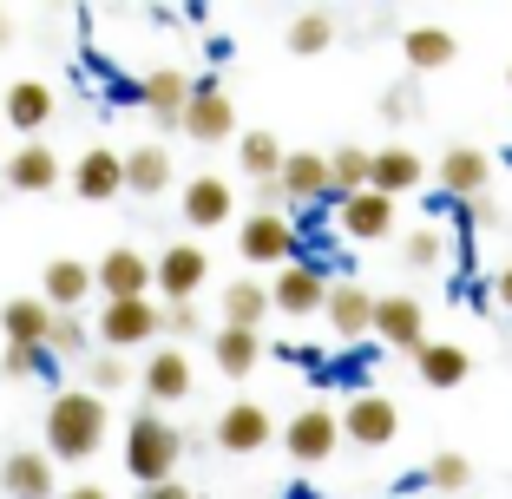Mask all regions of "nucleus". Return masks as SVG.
<instances>
[{
  "instance_id": "1",
  "label": "nucleus",
  "mask_w": 512,
  "mask_h": 499,
  "mask_svg": "<svg viewBox=\"0 0 512 499\" xmlns=\"http://www.w3.org/2000/svg\"><path fill=\"white\" fill-rule=\"evenodd\" d=\"M106 427H112V414H106L99 394L92 388H66V394H53V408H46V447L40 454L79 467V460H92L99 447H106Z\"/></svg>"
},
{
  "instance_id": "2",
  "label": "nucleus",
  "mask_w": 512,
  "mask_h": 499,
  "mask_svg": "<svg viewBox=\"0 0 512 499\" xmlns=\"http://www.w3.org/2000/svg\"><path fill=\"white\" fill-rule=\"evenodd\" d=\"M184 447H191V440H184V427H171L165 414L138 408L132 427H125V473H132L138 486H165L171 473H178Z\"/></svg>"
},
{
  "instance_id": "3",
  "label": "nucleus",
  "mask_w": 512,
  "mask_h": 499,
  "mask_svg": "<svg viewBox=\"0 0 512 499\" xmlns=\"http://www.w3.org/2000/svg\"><path fill=\"white\" fill-rule=\"evenodd\" d=\"M178 125L197 138V145H224V138L237 132V106L224 99V86H217V79H197L191 99H184V119Z\"/></svg>"
},
{
  "instance_id": "4",
  "label": "nucleus",
  "mask_w": 512,
  "mask_h": 499,
  "mask_svg": "<svg viewBox=\"0 0 512 499\" xmlns=\"http://www.w3.org/2000/svg\"><path fill=\"white\" fill-rule=\"evenodd\" d=\"M335 427H342V440H355V447H388V440L401 434V408H394L388 394H355V401L335 414Z\"/></svg>"
},
{
  "instance_id": "5",
  "label": "nucleus",
  "mask_w": 512,
  "mask_h": 499,
  "mask_svg": "<svg viewBox=\"0 0 512 499\" xmlns=\"http://www.w3.org/2000/svg\"><path fill=\"white\" fill-rule=\"evenodd\" d=\"M237 250H243V263H296V224H289L283 211L276 217H263V211H250V224H237Z\"/></svg>"
},
{
  "instance_id": "6",
  "label": "nucleus",
  "mask_w": 512,
  "mask_h": 499,
  "mask_svg": "<svg viewBox=\"0 0 512 499\" xmlns=\"http://www.w3.org/2000/svg\"><path fill=\"white\" fill-rule=\"evenodd\" d=\"M92 289H99L106 303H138V296L151 289V263H145V250H132V243L106 250V257H99V270H92Z\"/></svg>"
},
{
  "instance_id": "7",
  "label": "nucleus",
  "mask_w": 512,
  "mask_h": 499,
  "mask_svg": "<svg viewBox=\"0 0 512 499\" xmlns=\"http://www.w3.org/2000/svg\"><path fill=\"white\" fill-rule=\"evenodd\" d=\"M204 276H211V257H204L197 243H171L165 257L151 263V283L165 289V303H197Z\"/></svg>"
},
{
  "instance_id": "8",
  "label": "nucleus",
  "mask_w": 512,
  "mask_h": 499,
  "mask_svg": "<svg viewBox=\"0 0 512 499\" xmlns=\"http://www.w3.org/2000/svg\"><path fill=\"white\" fill-rule=\"evenodd\" d=\"M263 296H270V309H283V316L302 322V316H316L322 296H329V270H322V263H289Z\"/></svg>"
},
{
  "instance_id": "9",
  "label": "nucleus",
  "mask_w": 512,
  "mask_h": 499,
  "mask_svg": "<svg viewBox=\"0 0 512 499\" xmlns=\"http://www.w3.org/2000/svg\"><path fill=\"white\" fill-rule=\"evenodd\" d=\"M283 447H289V460H296V467H322V460L342 447V427H335L329 408H302L296 421L283 427Z\"/></svg>"
},
{
  "instance_id": "10",
  "label": "nucleus",
  "mask_w": 512,
  "mask_h": 499,
  "mask_svg": "<svg viewBox=\"0 0 512 499\" xmlns=\"http://www.w3.org/2000/svg\"><path fill=\"white\" fill-rule=\"evenodd\" d=\"M151 335H158V303H151V296L99 309V342H106V355H125V348L151 342Z\"/></svg>"
},
{
  "instance_id": "11",
  "label": "nucleus",
  "mask_w": 512,
  "mask_h": 499,
  "mask_svg": "<svg viewBox=\"0 0 512 499\" xmlns=\"http://www.w3.org/2000/svg\"><path fill=\"white\" fill-rule=\"evenodd\" d=\"M421 329H427V316L414 296H375V309H368V335H381L394 348H421L427 342Z\"/></svg>"
},
{
  "instance_id": "12",
  "label": "nucleus",
  "mask_w": 512,
  "mask_h": 499,
  "mask_svg": "<svg viewBox=\"0 0 512 499\" xmlns=\"http://www.w3.org/2000/svg\"><path fill=\"white\" fill-rule=\"evenodd\" d=\"M270 434H276V421L256 401H230L224 421H217V447L224 454H256V447H270Z\"/></svg>"
},
{
  "instance_id": "13",
  "label": "nucleus",
  "mask_w": 512,
  "mask_h": 499,
  "mask_svg": "<svg viewBox=\"0 0 512 499\" xmlns=\"http://www.w3.org/2000/svg\"><path fill=\"white\" fill-rule=\"evenodd\" d=\"M0 493L7 499H53V460L40 447H14L0 460Z\"/></svg>"
},
{
  "instance_id": "14",
  "label": "nucleus",
  "mask_w": 512,
  "mask_h": 499,
  "mask_svg": "<svg viewBox=\"0 0 512 499\" xmlns=\"http://www.w3.org/2000/svg\"><path fill=\"white\" fill-rule=\"evenodd\" d=\"M230 217H237V191H230L224 178H211V171H197V178L184 184V224L217 230V224H230Z\"/></svg>"
},
{
  "instance_id": "15",
  "label": "nucleus",
  "mask_w": 512,
  "mask_h": 499,
  "mask_svg": "<svg viewBox=\"0 0 512 499\" xmlns=\"http://www.w3.org/2000/svg\"><path fill=\"white\" fill-rule=\"evenodd\" d=\"M276 191H283L289 204H322V197H329V158L322 152H283Z\"/></svg>"
},
{
  "instance_id": "16",
  "label": "nucleus",
  "mask_w": 512,
  "mask_h": 499,
  "mask_svg": "<svg viewBox=\"0 0 512 499\" xmlns=\"http://www.w3.org/2000/svg\"><path fill=\"white\" fill-rule=\"evenodd\" d=\"M427 178V165L414 152H407V145H388V152H368V191L375 197H401V191H414V184Z\"/></svg>"
},
{
  "instance_id": "17",
  "label": "nucleus",
  "mask_w": 512,
  "mask_h": 499,
  "mask_svg": "<svg viewBox=\"0 0 512 499\" xmlns=\"http://www.w3.org/2000/svg\"><path fill=\"white\" fill-rule=\"evenodd\" d=\"M92 296V263H79V257H53L40 270V303L46 309H79Z\"/></svg>"
},
{
  "instance_id": "18",
  "label": "nucleus",
  "mask_w": 512,
  "mask_h": 499,
  "mask_svg": "<svg viewBox=\"0 0 512 499\" xmlns=\"http://www.w3.org/2000/svg\"><path fill=\"white\" fill-rule=\"evenodd\" d=\"M73 191L86 197V204H106V197H119V191H125V165H119V152L92 145V152L73 165Z\"/></svg>"
},
{
  "instance_id": "19",
  "label": "nucleus",
  "mask_w": 512,
  "mask_h": 499,
  "mask_svg": "<svg viewBox=\"0 0 512 499\" xmlns=\"http://www.w3.org/2000/svg\"><path fill=\"white\" fill-rule=\"evenodd\" d=\"M414 375H421L427 388H460V381L473 375V355L460 342H421L414 348Z\"/></svg>"
},
{
  "instance_id": "20",
  "label": "nucleus",
  "mask_w": 512,
  "mask_h": 499,
  "mask_svg": "<svg viewBox=\"0 0 512 499\" xmlns=\"http://www.w3.org/2000/svg\"><path fill=\"white\" fill-rule=\"evenodd\" d=\"M368 309H375V296H368L362 283H329V296H322V316H329V329L342 335V342L368 335Z\"/></svg>"
},
{
  "instance_id": "21",
  "label": "nucleus",
  "mask_w": 512,
  "mask_h": 499,
  "mask_svg": "<svg viewBox=\"0 0 512 499\" xmlns=\"http://www.w3.org/2000/svg\"><path fill=\"white\" fill-rule=\"evenodd\" d=\"M335 211H342L335 224H342L355 243H375V237H388V224H394V204H388V197H375V191H355V197H342Z\"/></svg>"
},
{
  "instance_id": "22",
  "label": "nucleus",
  "mask_w": 512,
  "mask_h": 499,
  "mask_svg": "<svg viewBox=\"0 0 512 499\" xmlns=\"http://www.w3.org/2000/svg\"><path fill=\"white\" fill-rule=\"evenodd\" d=\"M401 60L414 66V73H440V66L460 60V40H453L447 27H407L401 33Z\"/></svg>"
},
{
  "instance_id": "23",
  "label": "nucleus",
  "mask_w": 512,
  "mask_h": 499,
  "mask_svg": "<svg viewBox=\"0 0 512 499\" xmlns=\"http://www.w3.org/2000/svg\"><path fill=\"white\" fill-rule=\"evenodd\" d=\"M434 171H440V184H447L453 204H467V197H480V184H486V171H493V158L473 152V145H453V152L440 158Z\"/></svg>"
},
{
  "instance_id": "24",
  "label": "nucleus",
  "mask_w": 512,
  "mask_h": 499,
  "mask_svg": "<svg viewBox=\"0 0 512 499\" xmlns=\"http://www.w3.org/2000/svg\"><path fill=\"white\" fill-rule=\"evenodd\" d=\"M138 99H145V112H151L158 125H178V119H184V99H191V79H184L178 66H158V73L138 86Z\"/></svg>"
},
{
  "instance_id": "25",
  "label": "nucleus",
  "mask_w": 512,
  "mask_h": 499,
  "mask_svg": "<svg viewBox=\"0 0 512 499\" xmlns=\"http://www.w3.org/2000/svg\"><path fill=\"white\" fill-rule=\"evenodd\" d=\"M138 388H145V401H184L191 394V362L178 348H158L145 362V375H138Z\"/></svg>"
},
{
  "instance_id": "26",
  "label": "nucleus",
  "mask_w": 512,
  "mask_h": 499,
  "mask_svg": "<svg viewBox=\"0 0 512 499\" xmlns=\"http://www.w3.org/2000/svg\"><path fill=\"white\" fill-rule=\"evenodd\" d=\"M46 322H53V309H46L40 296H14V303L0 309L7 348H40V342H46Z\"/></svg>"
},
{
  "instance_id": "27",
  "label": "nucleus",
  "mask_w": 512,
  "mask_h": 499,
  "mask_svg": "<svg viewBox=\"0 0 512 499\" xmlns=\"http://www.w3.org/2000/svg\"><path fill=\"white\" fill-rule=\"evenodd\" d=\"M211 362L224 368L230 381H243L256 362H263V335H256V329H217L211 335Z\"/></svg>"
},
{
  "instance_id": "28",
  "label": "nucleus",
  "mask_w": 512,
  "mask_h": 499,
  "mask_svg": "<svg viewBox=\"0 0 512 499\" xmlns=\"http://www.w3.org/2000/svg\"><path fill=\"white\" fill-rule=\"evenodd\" d=\"M119 165H125V191H138V197H158L171 184V152L165 145H138V152L119 158Z\"/></svg>"
},
{
  "instance_id": "29",
  "label": "nucleus",
  "mask_w": 512,
  "mask_h": 499,
  "mask_svg": "<svg viewBox=\"0 0 512 499\" xmlns=\"http://www.w3.org/2000/svg\"><path fill=\"white\" fill-rule=\"evenodd\" d=\"M46 119H53V86H40V79H14V86H7V125L40 132Z\"/></svg>"
},
{
  "instance_id": "30",
  "label": "nucleus",
  "mask_w": 512,
  "mask_h": 499,
  "mask_svg": "<svg viewBox=\"0 0 512 499\" xmlns=\"http://www.w3.org/2000/svg\"><path fill=\"white\" fill-rule=\"evenodd\" d=\"M7 184H14V191H53V184H60V158L46 152V145H20V152L7 158Z\"/></svg>"
},
{
  "instance_id": "31",
  "label": "nucleus",
  "mask_w": 512,
  "mask_h": 499,
  "mask_svg": "<svg viewBox=\"0 0 512 499\" xmlns=\"http://www.w3.org/2000/svg\"><path fill=\"white\" fill-rule=\"evenodd\" d=\"M263 316H270V296H263V283L237 276V283L224 289V329H263Z\"/></svg>"
},
{
  "instance_id": "32",
  "label": "nucleus",
  "mask_w": 512,
  "mask_h": 499,
  "mask_svg": "<svg viewBox=\"0 0 512 499\" xmlns=\"http://www.w3.org/2000/svg\"><path fill=\"white\" fill-rule=\"evenodd\" d=\"M237 158H243V171H250V184H276V171H283V145H276L270 132H243Z\"/></svg>"
},
{
  "instance_id": "33",
  "label": "nucleus",
  "mask_w": 512,
  "mask_h": 499,
  "mask_svg": "<svg viewBox=\"0 0 512 499\" xmlns=\"http://www.w3.org/2000/svg\"><path fill=\"white\" fill-rule=\"evenodd\" d=\"M355 191H368V152L362 145H342V152H329V197L342 204Z\"/></svg>"
},
{
  "instance_id": "34",
  "label": "nucleus",
  "mask_w": 512,
  "mask_h": 499,
  "mask_svg": "<svg viewBox=\"0 0 512 499\" xmlns=\"http://www.w3.org/2000/svg\"><path fill=\"white\" fill-rule=\"evenodd\" d=\"M40 348H46V355H86V348H92V329L79 322V309H53Z\"/></svg>"
},
{
  "instance_id": "35",
  "label": "nucleus",
  "mask_w": 512,
  "mask_h": 499,
  "mask_svg": "<svg viewBox=\"0 0 512 499\" xmlns=\"http://www.w3.org/2000/svg\"><path fill=\"white\" fill-rule=\"evenodd\" d=\"M283 40H289V53H322V46L335 40V20L329 14H296Z\"/></svg>"
},
{
  "instance_id": "36",
  "label": "nucleus",
  "mask_w": 512,
  "mask_h": 499,
  "mask_svg": "<svg viewBox=\"0 0 512 499\" xmlns=\"http://www.w3.org/2000/svg\"><path fill=\"white\" fill-rule=\"evenodd\" d=\"M427 486H440V493H460V486H473L467 454H434V467H427Z\"/></svg>"
},
{
  "instance_id": "37",
  "label": "nucleus",
  "mask_w": 512,
  "mask_h": 499,
  "mask_svg": "<svg viewBox=\"0 0 512 499\" xmlns=\"http://www.w3.org/2000/svg\"><path fill=\"white\" fill-rule=\"evenodd\" d=\"M401 257L414 263V270H434V263L447 257V243H440V230H407V243H401Z\"/></svg>"
},
{
  "instance_id": "38",
  "label": "nucleus",
  "mask_w": 512,
  "mask_h": 499,
  "mask_svg": "<svg viewBox=\"0 0 512 499\" xmlns=\"http://www.w3.org/2000/svg\"><path fill=\"white\" fill-rule=\"evenodd\" d=\"M46 362H53V355H46V348H0V375H14V381L40 375Z\"/></svg>"
},
{
  "instance_id": "39",
  "label": "nucleus",
  "mask_w": 512,
  "mask_h": 499,
  "mask_svg": "<svg viewBox=\"0 0 512 499\" xmlns=\"http://www.w3.org/2000/svg\"><path fill=\"white\" fill-rule=\"evenodd\" d=\"M125 355H99V362H92V394H99V401H106L112 388H125Z\"/></svg>"
},
{
  "instance_id": "40",
  "label": "nucleus",
  "mask_w": 512,
  "mask_h": 499,
  "mask_svg": "<svg viewBox=\"0 0 512 499\" xmlns=\"http://www.w3.org/2000/svg\"><path fill=\"white\" fill-rule=\"evenodd\" d=\"M197 329V303H165L158 309V335H191Z\"/></svg>"
},
{
  "instance_id": "41",
  "label": "nucleus",
  "mask_w": 512,
  "mask_h": 499,
  "mask_svg": "<svg viewBox=\"0 0 512 499\" xmlns=\"http://www.w3.org/2000/svg\"><path fill=\"white\" fill-rule=\"evenodd\" d=\"M138 499H191V486L165 480V486H138Z\"/></svg>"
},
{
  "instance_id": "42",
  "label": "nucleus",
  "mask_w": 512,
  "mask_h": 499,
  "mask_svg": "<svg viewBox=\"0 0 512 499\" xmlns=\"http://www.w3.org/2000/svg\"><path fill=\"white\" fill-rule=\"evenodd\" d=\"M60 499H112V493H106V486H66Z\"/></svg>"
},
{
  "instance_id": "43",
  "label": "nucleus",
  "mask_w": 512,
  "mask_h": 499,
  "mask_svg": "<svg viewBox=\"0 0 512 499\" xmlns=\"http://www.w3.org/2000/svg\"><path fill=\"white\" fill-rule=\"evenodd\" d=\"M493 296H499V303H506V309H512V263H506V270H499V283H493Z\"/></svg>"
},
{
  "instance_id": "44",
  "label": "nucleus",
  "mask_w": 512,
  "mask_h": 499,
  "mask_svg": "<svg viewBox=\"0 0 512 499\" xmlns=\"http://www.w3.org/2000/svg\"><path fill=\"white\" fill-rule=\"evenodd\" d=\"M7 40H14V20H7V14H0V46H7Z\"/></svg>"
},
{
  "instance_id": "45",
  "label": "nucleus",
  "mask_w": 512,
  "mask_h": 499,
  "mask_svg": "<svg viewBox=\"0 0 512 499\" xmlns=\"http://www.w3.org/2000/svg\"><path fill=\"white\" fill-rule=\"evenodd\" d=\"M283 499H316V493H309V486H289V493Z\"/></svg>"
},
{
  "instance_id": "46",
  "label": "nucleus",
  "mask_w": 512,
  "mask_h": 499,
  "mask_svg": "<svg viewBox=\"0 0 512 499\" xmlns=\"http://www.w3.org/2000/svg\"><path fill=\"white\" fill-rule=\"evenodd\" d=\"M506 79H512V66H506Z\"/></svg>"
}]
</instances>
